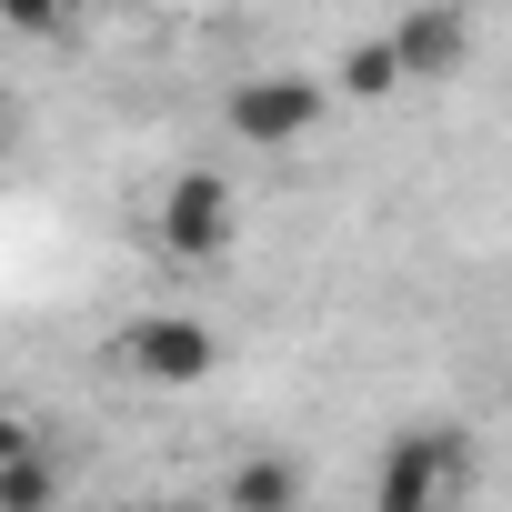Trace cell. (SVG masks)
Returning <instances> with one entry per match:
<instances>
[{
	"mask_svg": "<svg viewBox=\"0 0 512 512\" xmlns=\"http://www.w3.org/2000/svg\"><path fill=\"white\" fill-rule=\"evenodd\" d=\"M462 432H402L372 472V512H452V482H462Z\"/></svg>",
	"mask_w": 512,
	"mask_h": 512,
	"instance_id": "cell-4",
	"label": "cell"
},
{
	"mask_svg": "<svg viewBox=\"0 0 512 512\" xmlns=\"http://www.w3.org/2000/svg\"><path fill=\"white\" fill-rule=\"evenodd\" d=\"M322 111H332V81H312V71H251V81H231V101H221L231 141H251V151H292V141H312Z\"/></svg>",
	"mask_w": 512,
	"mask_h": 512,
	"instance_id": "cell-2",
	"label": "cell"
},
{
	"mask_svg": "<svg viewBox=\"0 0 512 512\" xmlns=\"http://www.w3.org/2000/svg\"><path fill=\"white\" fill-rule=\"evenodd\" d=\"M151 241L171 251V262H221V251L241 241V201H231V181H221L211 161H181V171L161 181V201H151Z\"/></svg>",
	"mask_w": 512,
	"mask_h": 512,
	"instance_id": "cell-1",
	"label": "cell"
},
{
	"mask_svg": "<svg viewBox=\"0 0 512 512\" xmlns=\"http://www.w3.org/2000/svg\"><path fill=\"white\" fill-rule=\"evenodd\" d=\"M11 141H21V111H11V101H0V161H11Z\"/></svg>",
	"mask_w": 512,
	"mask_h": 512,
	"instance_id": "cell-11",
	"label": "cell"
},
{
	"mask_svg": "<svg viewBox=\"0 0 512 512\" xmlns=\"http://www.w3.org/2000/svg\"><path fill=\"white\" fill-rule=\"evenodd\" d=\"M121 372L151 382V392H191V382L221 372V332H211L201 312H151V322L121 332Z\"/></svg>",
	"mask_w": 512,
	"mask_h": 512,
	"instance_id": "cell-3",
	"label": "cell"
},
{
	"mask_svg": "<svg viewBox=\"0 0 512 512\" xmlns=\"http://www.w3.org/2000/svg\"><path fill=\"white\" fill-rule=\"evenodd\" d=\"M221 512H302V462L282 452H241L221 472Z\"/></svg>",
	"mask_w": 512,
	"mask_h": 512,
	"instance_id": "cell-6",
	"label": "cell"
},
{
	"mask_svg": "<svg viewBox=\"0 0 512 512\" xmlns=\"http://www.w3.org/2000/svg\"><path fill=\"white\" fill-rule=\"evenodd\" d=\"M332 91H352V101H382V91H402V51H392V31H362V41L332 61Z\"/></svg>",
	"mask_w": 512,
	"mask_h": 512,
	"instance_id": "cell-7",
	"label": "cell"
},
{
	"mask_svg": "<svg viewBox=\"0 0 512 512\" xmlns=\"http://www.w3.org/2000/svg\"><path fill=\"white\" fill-rule=\"evenodd\" d=\"M21 452H41V442H31V422H21V412H11V402H0V472H11V462H21Z\"/></svg>",
	"mask_w": 512,
	"mask_h": 512,
	"instance_id": "cell-10",
	"label": "cell"
},
{
	"mask_svg": "<svg viewBox=\"0 0 512 512\" xmlns=\"http://www.w3.org/2000/svg\"><path fill=\"white\" fill-rule=\"evenodd\" d=\"M51 502H61V462L51 452H21L0 472V512H51Z\"/></svg>",
	"mask_w": 512,
	"mask_h": 512,
	"instance_id": "cell-8",
	"label": "cell"
},
{
	"mask_svg": "<svg viewBox=\"0 0 512 512\" xmlns=\"http://www.w3.org/2000/svg\"><path fill=\"white\" fill-rule=\"evenodd\" d=\"M171 512H221V502H171Z\"/></svg>",
	"mask_w": 512,
	"mask_h": 512,
	"instance_id": "cell-12",
	"label": "cell"
},
{
	"mask_svg": "<svg viewBox=\"0 0 512 512\" xmlns=\"http://www.w3.org/2000/svg\"><path fill=\"white\" fill-rule=\"evenodd\" d=\"M0 31H21V41H71V11H0Z\"/></svg>",
	"mask_w": 512,
	"mask_h": 512,
	"instance_id": "cell-9",
	"label": "cell"
},
{
	"mask_svg": "<svg viewBox=\"0 0 512 512\" xmlns=\"http://www.w3.org/2000/svg\"><path fill=\"white\" fill-rule=\"evenodd\" d=\"M392 51H402V81H452L462 51H472V21L462 11H402L392 21Z\"/></svg>",
	"mask_w": 512,
	"mask_h": 512,
	"instance_id": "cell-5",
	"label": "cell"
}]
</instances>
